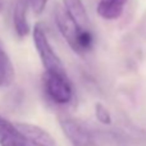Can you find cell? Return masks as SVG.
Returning a JSON list of instances; mask_svg holds the SVG:
<instances>
[{
	"label": "cell",
	"mask_w": 146,
	"mask_h": 146,
	"mask_svg": "<svg viewBox=\"0 0 146 146\" xmlns=\"http://www.w3.org/2000/svg\"><path fill=\"white\" fill-rule=\"evenodd\" d=\"M31 146H56L55 140L44 128L31 123H15Z\"/></svg>",
	"instance_id": "obj_5"
},
{
	"label": "cell",
	"mask_w": 146,
	"mask_h": 146,
	"mask_svg": "<svg viewBox=\"0 0 146 146\" xmlns=\"http://www.w3.org/2000/svg\"><path fill=\"white\" fill-rule=\"evenodd\" d=\"M1 9H3V0H0V12H1Z\"/></svg>",
	"instance_id": "obj_13"
},
{
	"label": "cell",
	"mask_w": 146,
	"mask_h": 146,
	"mask_svg": "<svg viewBox=\"0 0 146 146\" xmlns=\"http://www.w3.org/2000/svg\"><path fill=\"white\" fill-rule=\"evenodd\" d=\"M42 83L45 92L54 103L59 105L69 104L73 99V86L67 73L46 72L44 73Z\"/></svg>",
	"instance_id": "obj_2"
},
{
	"label": "cell",
	"mask_w": 146,
	"mask_h": 146,
	"mask_svg": "<svg viewBox=\"0 0 146 146\" xmlns=\"http://www.w3.org/2000/svg\"><path fill=\"white\" fill-rule=\"evenodd\" d=\"M54 18L59 32L73 51L77 54H85L91 50L94 45V36L90 28L80 26L66 10V8L59 5L55 7Z\"/></svg>",
	"instance_id": "obj_1"
},
{
	"label": "cell",
	"mask_w": 146,
	"mask_h": 146,
	"mask_svg": "<svg viewBox=\"0 0 146 146\" xmlns=\"http://www.w3.org/2000/svg\"><path fill=\"white\" fill-rule=\"evenodd\" d=\"M0 146H31L15 123L0 114Z\"/></svg>",
	"instance_id": "obj_6"
},
{
	"label": "cell",
	"mask_w": 146,
	"mask_h": 146,
	"mask_svg": "<svg viewBox=\"0 0 146 146\" xmlns=\"http://www.w3.org/2000/svg\"><path fill=\"white\" fill-rule=\"evenodd\" d=\"M63 4L66 10L71 14V17L78 25L85 28H88L90 22H88L87 12H86V8L83 5L82 0H63Z\"/></svg>",
	"instance_id": "obj_9"
},
{
	"label": "cell",
	"mask_w": 146,
	"mask_h": 146,
	"mask_svg": "<svg viewBox=\"0 0 146 146\" xmlns=\"http://www.w3.org/2000/svg\"><path fill=\"white\" fill-rule=\"evenodd\" d=\"M48 0H30V5L32 8V10L35 12V14H40L42 13V10L45 9Z\"/></svg>",
	"instance_id": "obj_12"
},
{
	"label": "cell",
	"mask_w": 146,
	"mask_h": 146,
	"mask_svg": "<svg viewBox=\"0 0 146 146\" xmlns=\"http://www.w3.org/2000/svg\"><path fill=\"white\" fill-rule=\"evenodd\" d=\"M14 80V67L9 55L0 46V87L9 86Z\"/></svg>",
	"instance_id": "obj_10"
},
{
	"label": "cell",
	"mask_w": 146,
	"mask_h": 146,
	"mask_svg": "<svg viewBox=\"0 0 146 146\" xmlns=\"http://www.w3.org/2000/svg\"><path fill=\"white\" fill-rule=\"evenodd\" d=\"M127 1L128 0H99L96 12L104 19H117L122 15Z\"/></svg>",
	"instance_id": "obj_8"
},
{
	"label": "cell",
	"mask_w": 146,
	"mask_h": 146,
	"mask_svg": "<svg viewBox=\"0 0 146 146\" xmlns=\"http://www.w3.org/2000/svg\"><path fill=\"white\" fill-rule=\"evenodd\" d=\"M33 42H35V48L40 55L41 63H42L46 72L67 73L60 58L56 55L54 49L51 48L45 32L41 28V26L38 25H36L33 28Z\"/></svg>",
	"instance_id": "obj_3"
},
{
	"label": "cell",
	"mask_w": 146,
	"mask_h": 146,
	"mask_svg": "<svg viewBox=\"0 0 146 146\" xmlns=\"http://www.w3.org/2000/svg\"><path fill=\"white\" fill-rule=\"evenodd\" d=\"M30 0H17L13 10V25L19 37H25L30 32V26L27 22V8Z\"/></svg>",
	"instance_id": "obj_7"
},
{
	"label": "cell",
	"mask_w": 146,
	"mask_h": 146,
	"mask_svg": "<svg viewBox=\"0 0 146 146\" xmlns=\"http://www.w3.org/2000/svg\"><path fill=\"white\" fill-rule=\"evenodd\" d=\"M95 117L100 123L109 126L111 124V115L109 113V110L103 105L101 103H96L95 104Z\"/></svg>",
	"instance_id": "obj_11"
},
{
	"label": "cell",
	"mask_w": 146,
	"mask_h": 146,
	"mask_svg": "<svg viewBox=\"0 0 146 146\" xmlns=\"http://www.w3.org/2000/svg\"><path fill=\"white\" fill-rule=\"evenodd\" d=\"M58 121L62 127V131L72 146H98L87 127L78 119L63 114V115H59Z\"/></svg>",
	"instance_id": "obj_4"
}]
</instances>
